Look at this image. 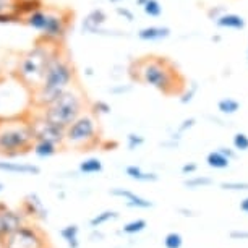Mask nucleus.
<instances>
[{
    "instance_id": "9d476101",
    "label": "nucleus",
    "mask_w": 248,
    "mask_h": 248,
    "mask_svg": "<svg viewBox=\"0 0 248 248\" xmlns=\"http://www.w3.org/2000/svg\"><path fill=\"white\" fill-rule=\"evenodd\" d=\"M5 248H43V238L37 235L34 229L18 227L3 242Z\"/></svg>"
},
{
    "instance_id": "7ed1b4c3",
    "label": "nucleus",
    "mask_w": 248,
    "mask_h": 248,
    "mask_svg": "<svg viewBox=\"0 0 248 248\" xmlns=\"http://www.w3.org/2000/svg\"><path fill=\"white\" fill-rule=\"evenodd\" d=\"M52 44L54 43H47V41H43V43L36 44L34 47L28 50L20 59V62H18L16 72H18V77H20V81L32 91L43 83L50 55L59 47V46H52Z\"/></svg>"
},
{
    "instance_id": "c756f323",
    "label": "nucleus",
    "mask_w": 248,
    "mask_h": 248,
    "mask_svg": "<svg viewBox=\"0 0 248 248\" xmlns=\"http://www.w3.org/2000/svg\"><path fill=\"white\" fill-rule=\"evenodd\" d=\"M232 144L237 151H248V137L245 133H235L232 138Z\"/></svg>"
},
{
    "instance_id": "2f4dec72",
    "label": "nucleus",
    "mask_w": 248,
    "mask_h": 248,
    "mask_svg": "<svg viewBox=\"0 0 248 248\" xmlns=\"http://www.w3.org/2000/svg\"><path fill=\"white\" fill-rule=\"evenodd\" d=\"M144 227H146V221L137 219V221H133V222H128L127 226L124 227V232L125 233H138V232H141Z\"/></svg>"
},
{
    "instance_id": "393cba45",
    "label": "nucleus",
    "mask_w": 248,
    "mask_h": 248,
    "mask_svg": "<svg viewBox=\"0 0 248 248\" xmlns=\"http://www.w3.org/2000/svg\"><path fill=\"white\" fill-rule=\"evenodd\" d=\"M144 15L151 16V18H159L162 15V5L159 0H146V3L141 7Z\"/></svg>"
},
{
    "instance_id": "f03ea898",
    "label": "nucleus",
    "mask_w": 248,
    "mask_h": 248,
    "mask_svg": "<svg viewBox=\"0 0 248 248\" xmlns=\"http://www.w3.org/2000/svg\"><path fill=\"white\" fill-rule=\"evenodd\" d=\"M75 79V67L70 62L67 55L60 52L57 47L54 54L50 55L47 68H46L43 83L32 91V102L44 109L49 106L59 94H62L65 90L72 88V83Z\"/></svg>"
},
{
    "instance_id": "de8ad7c7",
    "label": "nucleus",
    "mask_w": 248,
    "mask_h": 248,
    "mask_svg": "<svg viewBox=\"0 0 248 248\" xmlns=\"http://www.w3.org/2000/svg\"><path fill=\"white\" fill-rule=\"evenodd\" d=\"M144 3H146V0H137V5L138 7H143Z\"/></svg>"
},
{
    "instance_id": "4be33fe9",
    "label": "nucleus",
    "mask_w": 248,
    "mask_h": 248,
    "mask_svg": "<svg viewBox=\"0 0 248 248\" xmlns=\"http://www.w3.org/2000/svg\"><path fill=\"white\" fill-rule=\"evenodd\" d=\"M198 91H200V85L196 81H190V83H186V86L184 88V91L179 94V101H180V104H190L191 101L195 99L196 94H198Z\"/></svg>"
},
{
    "instance_id": "6e6552de",
    "label": "nucleus",
    "mask_w": 248,
    "mask_h": 248,
    "mask_svg": "<svg viewBox=\"0 0 248 248\" xmlns=\"http://www.w3.org/2000/svg\"><path fill=\"white\" fill-rule=\"evenodd\" d=\"M107 23V13L102 8H93L81 21V31L83 34H94V36H124L122 31H109L106 30Z\"/></svg>"
},
{
    "instance_id": "c85d7f7f",
    "label": "nucleus",
    "mask_w": 248,
    "mask_h": 248,
    "mask_svg": "<svg viewBox=\"0 0 248 248\" xmlns=\"http://www.w3.org/2000/svg\"><path fill=\"white\" fill-rule=\"evenodd\" d=\"M117 217H119V214H117L115 211H104V213L97 214L96 217L91 219V227H99L104 222L110 221V219H117Z\"/></svg>"
},
{
    "instance_id": "aec40b11",
    "label": "nucleus",
    "mask_w": 248,
    "mask_h": 248,
    "mask_svg": "<svg viewBox=\"0 0 248 248\" xmlns=\"http://www.w3.org/2000/svg\"><path fill=\"white\" fill-rule=\"evenodd\" d=\"M240 102L233 97H222L221 101L217 102V110L221 112L222 115H233L240 110Z\"/></svg>"
},
{
    "instance_id": "a18cd8bd",
    "label": "nucleus",
    "mask_w": 248,
    "mask_h": 248,
    "mask_svg": "<svg viewBox=\"0 0 248 248\" xmlns=\"http://www.w3.org/2000/svg\"><path fill=\"white\" fill-rule=\"evenodd\" d=\"M221 39H222L221 36H213V37H211V41H213V43H221Z\"/></svg>"
},
{
    "instance_id": "f257e3e1",
    "label": "nucleus",
    "mask_w": 248,
    "mask_h": 248,
    "mask_svg": "<svg viewBox=\"0 0 248 248\" xmlns=\"http://www.w3.org/2000/svg\"><path fill=\"white\" fill-rule=\"evenodd\" d=\"M130 77L144 86H151L166 96L180 94L186 79L170 59L161 55H146L133 60L128 68Z\"/></svg>"
},
{
    "instance_id": "a878e982",
    "label": "nucleus",
    "mask_w": 248,
    "mask_h": 248,
    "mask_svg": "<svg viewBox=\"0 0 248 248\" xmlns=\"http://www.w3.org/2000/svg\"><path fill=\"white\" fill-rule=\"evenodd\" d=\"M184 184H185L186 188L195 190V188H201V186L213 185V179H209V177H204V175H201V177H191V179L185 180Z\"/></svg>"
},
{
    "instance_id": "4c0bfd02",
    "label": "nucleus",
    "mask_w": 248,
    "mask_h": 248,
    "mask_svg": "<svg viewBox=\"0 0 248 248\" xmlns=\"http://www.w3.org/2000/svg\"><path fill=\"white\" fill-rule=\"evenodd\" d=\"M132 90H133L132 85H115L109 88V93L114 96H120V94H127V93H130Z\"/></svg>"
},
{
    "instance_id": "c03bdc74",
    "label": "nucleus",
    "mask_w": 248,
    "mask_h": 248,
    "mask_svg": "<svg viewBox=\"0 0 248 248\" xmlns=\"http://www.w3.org/2000/svg\"><path fill=\"white\" fill-rule=\"evenodd\" d=\"M85 75H86V77H94V70H93L91 67H86L85 68Z\"/></svg>"
},
{
    "instance_id": "49530a36",
    "label": "nucleus",
    "mask_w": 248,
    "mask_h": 248,
    "mask_svg": "<svg viewBox=\"0 0 248 248\" xmlns=\"http://www.w3.org/2000/svg\"><path fill=\"white\" fill-rule=\"evenodd\" d=\"M109 2L112 3V5H120L122 2H125V0H109Z\"/></svg>"
},
{
    "instance_id": "dca6fc26",
    "label": "nucleus",
    "mask_w": 248,
    "mask_h": 248,
    "mask_svg": "<svg viewBox=\"0 0 248 248\" xmlns=\"http://www.w3.org/2000/svg\"><path fill=\"white\" fill-rule=\"evenodd\" d=\"M41 8H44L43 0H15V3H13V13H16L21 20L31 15L32 12L41 10Z\"/></svg>"
},
{
    "instance_id": "37998d69",
    "label": "nucleus",
    "mask_w": 248,
    "mask_h": 248,
    "mask_svg": "<svg viewBox=\"0 0 248 248\" xmlns=\"http://www.w3.org/2000/svg\"><path fill=\"white\" fill-rule=\"evenodd\" d=\"M240 209H242V211H245V213H248V196H247V198H245V200H243V201H242V203H240Z\"/></svg>"
},
{
    "instance_id": "1a4fd4ad",
    "label": "nucleus",
    "mask_w": 248,
    "mask_h": 248,
    "mask_svg": "<svg viewBox=\"0 0 248 248\" xmlns=\"http://www.w3.org/2000/svg\"><path fill=\"white\" fill-rule=\"evenodd\" d=\"M30 124H31L32 133H34V140H46V141H50L55 144H62L65 141V128L50 124L43 115L31 120Z\"/></svg>"
},
{
    "instance_id": "0eeeda50",
    "label": "nucleus",
    "mask_w": 248,
    "mask_h": 248,
    "mask_svg": "<svg viewBox=\"0 0 248 248\" xmlns=\"http://www.w3.org/2000/svg\"><path fill=\"white\" fill-rule=\"evenodd\" d=\"M97 125L93 115L81 114L77 120L72 122L67 128H65V141L73 146H85L96 140Z\"/></svg>"
},
{
    "instance_id": "3c124183",
    "label": "nucleus",
    "mask_w": 248,
    "mask_h": 248,
    "mask_svg": "<svg viewBox=\"0 0 248 248\" xmlns=\"http://www.w3.org/2000/svg\"><path fill=\"white\" fill-rule=\"evenodd\" d=\"M247 62H248V49H247Z\"/></svg>"
},
{
    "instance_id": "412c9836",
    "label": "nucleus",
    "mask_w": 248,
    "mask_h": 248,
    "mask_svg": "<svg viewBox=\"0 0 248 248\" xmlns=\"http://www.w3.org/2000/svg\"><path fill=\"white\" fill-rule=\"evenodd\" d=\"M206 162H208V166L213 167V169H227L229 164H231V159L224 156L222 153L213 151V153L208 154V157H206Z\"/></svg>"
},
{
    "instance_id": "72a5a7b5",
    "label": "nucleus",
    "mask_w": 248,
    "mask_h": 248,
    "mask_svg": "<svg viewBox=\"0 0 248 248\" xmlns=\"http://www.w3.org/2000/svg\"><path fill=\"white\" fill-rule=\"evenodd\" d=\"M144 144V138L141 137V135H137V133H130L127 137V146L128 149H137L140 146H143Z\"/></svg>"
},
{
    "instance_id": "2eb2a0df",
    "label": "nucleus",
    "mask_w": 248,
    "mask_h": 248,
    "mask_svg": "<svg viewBox=\"0 0 248 248\" xmlns=\"http://www.w3.org/2000/svg\"><path fill=\"white\" fill-rule=\"evenodd\" d=\"M110 195L112 196H120V198L127 200V206H130V208H143V209H146V208H151V206H153L151 201L144 200V198H141V196L135 195V193H132V191L124 190V188H112Z\"/></svg>"
},
{
    "instance_id": "79ce46f5",
    "label": "nucleus",
    "mask_w": 248,
    "mask_h": 248,
    "mask_svg": "<svg viewBox=\"0 0 248 248\" xmlns=\"http://www.w3.org/2000/svg\"><path fill=\"white\" fill-rule=\"evenodd\" d=\"M231 237L232 238H242V240H248V232H237V231H233V232H231Z\"/></svg>"
},
{
    "instance_id": "7c9ffc66",
    "label": "nucleus",
    "mask_w": 248,
    "mask_h": 248,
    "mask_svg": "<svg viewBox=\"0 0 248 248\" xmlns=\"http://www.w3.org/2000/svg\"><path fill=\"white\" fill-rule=\"evenodd\" d=\"M221 188L232 191H248V182H222Z\"/></svg>"
},
{
    "instance_id": "603ef678",
    "label": "nucleus",
    "mask_w": 248,
    "mask_h": 248,
    "mask_svg": "<svg viewBox=\"0 0 248 248\" xmlns=\"http://www.w3.org/2000/svg\"><path fill=\"white\" fill-rule=\"evenodd\" d=\"M0 81H2V77H0Z\"/></svg>"
},
{
    "instance_id": "ddd939ff",
    "label": "nucleus",
    "mask_w": 248,
    "mask_h": 248,
    "mask_svg": "<svg viewBox=\"0 0 248 248\" xmlns=\"http://www.w3.org/2000/svg\"><path fill=\"white\" fill-rule=\"evenodd\" d=\"M214 25L217 28H222V30H233V31H242L245 30L247 26V20L238 13H232V12H226L224 15H221L214 21Z\"/></svg>"
},
{
    "instance_id": "4468645a",
    "label": "nucleus",
    "mask_w": 248,
    "mask_h": 248,
    "mask_svg": "<svg viewBox=\"0 0 248 248\" xmlns=\"http://www.w3.org/2000/svg\"><path fill=\"white\" fill-rule=\"evenodd\" d=\"M0 170L8 172V174H16V175H39L41 169L34 164H20V162H7L0 161Z\"/></svg>"
},
{
    "instance_id": "e433bc0d",
    "label": "nucleus",
    "mask_w": 248,
    "mask_h": 248,
    "mask_svg": "<svg viewBox=\"0 0 248 248\" xmlns=\"http://www.w3.org/2000/svg\"><path fill=\"white\" fill-rule=\"evenodd\" d=\"M115 13L120 18H124L125 21H128V23H133L135 21V13L130 10L128 7H115Z\"/></svg>"
},
{
    "instance_id": "9b49d317",
    "label": "nucleus",
    "mask_w": 248,
    "mask_h": 248,
    "mask_svg": "<svg viewBox=\"0 0 248 248\" xmlns=\"http://www.w3.org/2000/svg\"><path fill=\"white\" fill-rule=\"evenodd\" d=\"M18 227H21V217L16 213L10 211L5 203H0V243L3 245L7 237Z\"/></svg>"
},
{
    "instance_id": "20e7f679",
    "label": "nucleus",
    "mask_w": 248,
    "mask_h": 248,
    "mask_svg": "<svg viewBox=\"0 0 248 248\" xmlns=\"http://www.w3.org/2000/svg\"><path fill=\"white\" fill-rule=\"evenodd\" d=\"M83 109H85L83 96L78 91L68 88L62 94L55 97L49 106L44 107L43 117L57 127L67 128L72 122H75L83 114Z\"/></svg>"
},
{
    "instance_id": "cd10ccee",
    "label": "nucleus",
    "mask_w": 248,
    "mask_h": 248,
    "mask_svg": "<svg viewBox=\"0 0 248 248\" xmlns=\"http://www.w3.org/2000/svg\"><path fill=\"white\" fill-rule=\"evenodd\" d=\"M196 125V119L195 117H190V119H185L184 122H182V124L179 125V128H177V133H174L172 135V140H174V141H179V140L182 138V135H184L185 132H188V130H191Z\"/></svg>"
},
{
    "instance_id": "09e8293b",
    "label": "nucleus",
    "mask_w": 248,
    "mask_h": 248,
    "mask_svg": "<svg viewBox=\"0 0 248 248\" xmlns=\"http://www.w3.org/2000/svg\"><path fill=\"white\" fill-rule=\"evenodd\" d=\"M182 213H185V216H191V213L190 211H186V209H180Z\"/></svg>"
},
{
    "instance_id": "473e14b6",
    "label": "nucleus",
    "mask_w": 248,
    "mask_h": 248,
    "mask_svg": "<svg viewBox=\"0 0 248 248\" xmlns=\"http://www.w3.org/2000/svg\"><path fill=\"white\" fill-rule=\"evenodd\" d=\"M182 235L177 232H172L169 233V235L166 237V240H164V245H166V248H180L182 247Z\"/></svg>"
},
{
    "instance_id": "8fccbe9b",
    "label": "nucleus",
    "mask_w": 248,
    "mask_h": 248,
    "mask_svg": "<svg viewBox=\"0 0 248 248\" xmlns=\"http://www.w3.org/2000/svg\"><path fill=\"white\" fill-rule=\"evenodd\" d=\"M3 188H5V185H3L2 182H0V193H2V191H3Z\"/></svg>"
},
{
    "instance_id": "f3484780",
    "label": "nucleus",
    "mask_w": 248,
    "mask_h": 248,
    "mask_svg": "<svg viewBox=\"0 0 248 248\" xmlns=\"http://www.w3.org/2000/svg\"><path fill=\"white\" fill-rule=\"evenodd\" d=\"M23 208H25L26 214H32V216H34V214H37V216L43 217V219L47 217V213H46L44 206H43V203H41L39 196H37L36 193L26 196L25 203H23Z\"/></svg>"
},
{
    "instance_id": "f8f14e48",
    "label": "nucleus",
    "mask_w": 248,
    "mask_h": 248,
    "mask_svg": "<svg viewBox=\"0 0 248 248\" xmlns=\"http://www.w3.org/2000/svg\"><path fill=\"white\" fill-rule=\"evenodd\" d=\"M172 34V31H170V28H167V26H144L141 28L138 32H137V36H138V39H141V41H146V43H154V41H164V39H167Z\"/></svg>"
},
{
    "instance_id": "f704fd0d",
    "label": "nucleus",
    "mask_w": 248,
    "mask_h": 248,
    "mask_svg": "<svg viewBox=\"0 0 248 248\" xmlns=\"http://www.w3.org/2000/svg\"><path fill=\"white\" fill-rule=\"evenodd\" d=\"M23 20L16 13L7 12V13H0V25H13V23H21Z\"/></svg>"
},
{
    "instance_id": "423d86ee",
    "label": "nucleus",
    "mask_w": 248,
    "mask_h": 248,
    "mask_svg": "<svg viewBox=\"0 0 248 248\" xmlns=\"http://www.w3.org/2000/svg\"><path fill=\"white\" fill-rule=\"evenodd\" d=\"M73 13L68 10H46V23L41 30V37L47 43L60 44L67 37Z\"/></svg>"
},
{
    "instance_id": "bb28decb",
    "label": "nucleus",
    "mask_w": 248,
    "mask_h": 248,
    "mask_svg": "<svg viewBox=\"0 0 248 248\" xmlns=\"http://www.w3.org/2000/svg\"><path fill=\"white\" fill-rule=\"evenodd\" d=\"M91 112H93V115H97V117H101V115H109L110 112H112V107L110 104L107 101H94L91 104Z\"/></svg>"
},
{
    "instance_id": "6ab92c4d",
    "label": "nucleus",
    "mask_w": 248,
    "mask_h": 248,
    "mask_svg": "<svg viewBox=\"0 0 248 248\" xmlns=\"http://www.w3.org/2000/svg\"><path fill=\"white\" fill-rule=\"evenodd\" d=\"M125 174H127L130 179L138 180V182H156L157 180L156 174H153V172H143L138 166H128L127 169H125Z\"/></svg>"
},
{
    "instance_id": "5701e85b",
    "label": "nucleus",
    "mask_w": 248,
    "mask_h": 248,
    "mask_svg": "<svg viewBox=\"0 0 248 248\" xmlns=\"http://www.w3.org/2000/svg\"><path fill=\"white\" fill-rule=\"evenodd\" d=\"M101 170H102V162L97 157L85 159V161L79 164V172L81 174H99Z\"/></svg>"
},
{
    "instance_id": "c9c22d12",
    "label": "nucleus",
    "mask_w": 248,
    "mask_h": 248,
    "mask_svg": "<svg viewBox=\"0 0 248 248\" xmlns=\"http://www.w3.org/2000/svg\"><path fill=\"white\" fill-rule=\"evenodd\" d=\"M226 12H229L226 5H216V7H211V8H209V10L206 12V15H208L209 20H211V21L214 23L219 16L224 15Z\"/></svg>"
},
{
    "instance_id": "a211bd4d",
    "label": "nucleus",
    "mask_w": 248,
    "mask_h": 248,
    "mask_svg": "<svg viewBox=\"0 0 248 248\" xmlns=\"http://www.w3.org/2000/svg\"><path fill=\"white\" fill-rule=\"evenodd\" d=\"M57 148H59V144L46 141V140H36L34 144H32V151H34V154L43 159L54 156V154L57 153Z\"/></svg>"
},
{
    "instance_id": "39448f33",
    "label": "nucleus",
    "mask_w": 248,
    "mask_h": 248,
    "mask_svg": "<svg viewBox=\"0 0 248 248\" xmlns=\"http://www.w3.org/2000/svg\"><path fill=\"white\" fill-rule=\"evenodd\" d=\"M34 133H32L30 122H5L0 124V153L7 156H18L28 153L34 144Z\"/></svg>"
},
{
    "instance_id": "b1692460",
    "label": "nucleus",
    "mask_w": 248,
    "mask_h": 248,
    "mask_svg": "<svg viewBox=\"0 0 248 248\" xmlns=\"http://www.w3.org/2000/svg\"><path fill=\"white\" fill-rule=\"evenodd\" d=\"M60 235L67 240L70 248H78V226H67L60 231Z\"/></svg>"
},
{
    "instance_id": "58836bf2",
    "label": "nucleus",
    "mask_w": 248,
    "mask_h": 248,
    "mask_svg": "<svg viewBox=\"0 0 248 248\" xmlns=\"http://www.w3.org/2000/svg\"><path fill=\"white\" fill-rule=\"evenodd\" d=\"M13 3L15 0H0V13L13 12Z\"/></svg>"
},
{
    "instance_id": "ea45409f",
    "label": "nucleus",
    "mask_w": 248,
    "mask_h": 248,
    "mask_svg": "<svg viewBox=\"0 0 248 248\" xmlns=\"http://www.w3.org/2000/svg\"><path fill=\"white\" fill-rule=\"evenodd\" d=\"M196 169H198V166H196L195 162H188V164H185V166L182 167V172L186 175V174H193V172H196Z\"/></svg>"
},
{
    "instance_id": "a19ab883",
    "label": "nucleus",
    "mask_w": 248,
    "mask_h": 248,
    "mask_svg": "<svg viewBox=\"0 0 248 248\" xmlns=\"http://www.w3.org/2000/svg\"><path fill=\"white\" fill-rule=\"evenodd\" d=\"M217 151H219V153H222L224 156L229 157V159H233V157H235V153H233L231 148H219Z\"/></svg>"
}]
</instances>
